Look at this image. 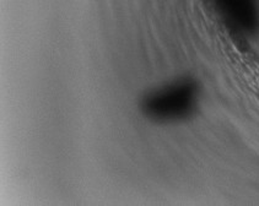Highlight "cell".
Listing matches in <instances>:
<instances>
[{
    "mask_svg": "<svg viewBox=\"0 0 259 206\" xmlns=\"http://www.w3.org/2000/svg\"><path fill=\"white\" fill-rule=\"evenodd\" d=\"M244 67H246V76H248V81L251 82L254 90L259 93V67H257V65H251L248 62L244 64Z\"/></svg>",
    "mask_w": 259,
    "mask_h": 206,
    "instance_id": "obj_1",
    "label": "cell"
}]
</instances>
